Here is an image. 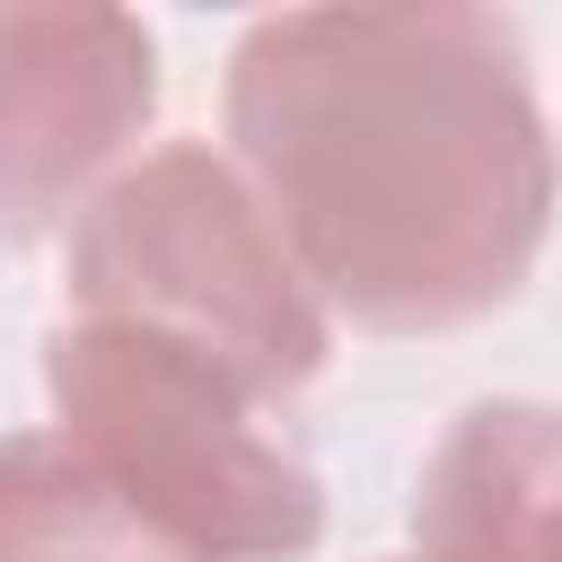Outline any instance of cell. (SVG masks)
Here are the masks:
<instances>
[{
	"label": "cell",
	"instance_id": "1",
	"mask_svg": "<svg viewBox=\"0 0 562 562\" xmlns=\"http://www.w3.org/2000/svg\"><path fill=\"white\" fill-rule=\"evenodd\" d=\"M237 176L325 316L457 334L501 316L553 237V123L501 9H272L220 79Z\"/></svg>",
	"mask_w": 562,
	"mask_h": 562
},
{
	"label": "cell",
	"instance_id": "2",
	"mask_svg": "<svg viewBox=\"0 0 562 562\" xmlns=\"http://www.w3.org/2000/svg\"><path fill=\"white\" fill-rule=\"evenodd\" d=\"M61 316L140 325L237 378L263 413L334 360V316L307 290L263 193L211 140L140 149L61 237Z\"/></svg>",
	"mask_w": 562,
	"mask_h": 562
},
{
	"label": "cell",
	"instance_id": "3",
	"mask_svg": "<svg viewBox=\"0 0 562 562\" xmlns=\"http://www.w3.org/2000/svg\"><path fill=\"white\" fill-rule=\"evenodd\" d=\"M44 404L61 439H79L202 553L299 562L325 544L316 465L281 430H263V404L237 378H220L184 342L105 316H61L44 334Z\"/></svg>",
	"mask_w": 562,
	"mask_h": 562
},
{
	"label": "cell",
	"instance_id": "4",
	"mask_svg": "<svg viewBox=\"0 0 562 562\" xmlns=\"http://www.w3.org/2000/svg\"><path fill=\"white\" fill-rule=\"evenodd\" d=\"M158 97V35L132 9L0 0V246L70 237V220L140 158Z\"/></svg>",
	"mask_w": 562,
	"mask_h": 562
},
{
	"label": "cell",
	"instance_id": "5",
	"mask_svg": "<svg viewBox=\"0 0 562 562\" xmlns=\"http://www.w3.org/2000/svg\"><path fill=\"white\" fill-rule=\"evenodd\" d=\"M413 562H562V404H465L413 483Z\"/></svg>",
	"mask_w": 562,
	"mask_h": 562
},
{
	"label": "cell",
	"instance_id": "6",
	"mask_svg": "<svg viewBox=\"0 0 562 562\" xmlns=\"http://www.w3.org/2000/svg\"><path fill=\"white\" fill-rule=\"evenodd\" d=\"M0 562H220L123 492L79 439L0 430Z\"/></svg>",
	"mask_w": 562,
	"mask_h": 562
},
{
	"label": "cell",
	"instance_id": "7",
	"mask_svg": "<svg viewBox=\"0 0 562 562\" xmlns=\"http://www.w3.org/2000/svg\"><path fill=\"white\" fill-rule=\"evenodd\" d=\"M404 562H413V553H404Z\"/></svg>",
	"mask_w": 562,
	"mask_h": 562
}]
</instances>
